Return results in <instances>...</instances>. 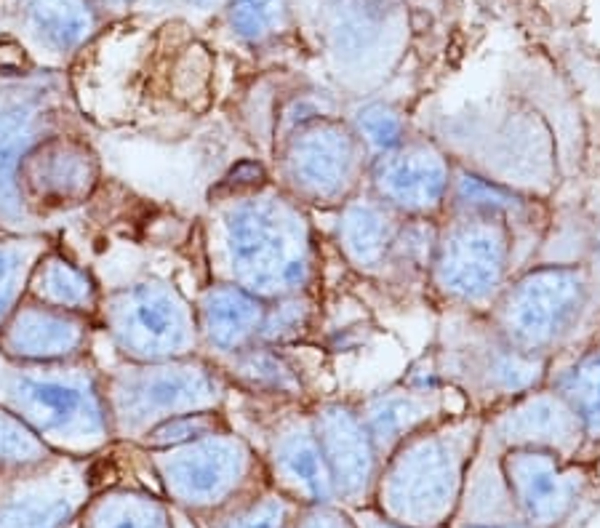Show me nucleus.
Listing matches in <instances>:
<instances>
[{
  "label": "nucleus",
  "instance_id": "1",
  "mask_svg": "<svg viewBox=\"0 0 600 528\" xmlns=\"http://www.w3.org/2000/svg\"><path fill=\"white\" fill-rule=\"evenodd\" d=\"M214 206V259L219 280L270 302L299 294L310 278V240L296 206L270 192V176L248 187L219 182Z\"/></svg>",
  "mask_w": 600,
  "mask_h": 528
},
{
  "label": "nucleus",
  "instance_id": "2",
  "mask_svg": "<svg viewBox=\"0 0 600 528\" xmlns=\"http://www.w3.org/2000/svg\"><path fill=\"white\" fill-rule=\"evenodd\" d=\"M0 406L19 416L54 454L91 459L115 443L94 358L16 363L0 355Z\"/></svg>",
  "mask_w": 600,
  "mask_h": 528
},
{
  "label": "nucleus",
  "instance_id": "3",
  "mask_svg": "<svg viewBox=\"0 0 600 528\" xmlns=\"http://www.w3.org/2000/svg\"><path fill=\"white\" fill-rule=\"evenodd\" d=\"M59 131L88 134L67 72L0 70V232H46L24 211L16 166L35 144Z\"/></svg>",
  "mask_w": 600,
  "mask_h": 528
},
{
  "label": "nucleus",
  "instance_id": "4",
  "mask_svg": "<svg viewBox=\"0 0 600 528\" xmlns=\"http://www.w3.org/2000/svg\"><path fill=\"white\" fill-rule=\"evenodd\" d=\"M102 387L112 438L139 443L168 416L222 406L227 379L216 363L187 355L152 363L120 360L102 371Z\"/></svg>",
  "mask_w": 600,
  "mask_h": 528
},
{
  "label": "nucleus",
  "instance_id": "5",
  "mask_svg": "<svg viewBox=\"0 0 600 528\" xmlns=\"http://www.w3.org/2000/svg\"><path fill=\"white\" fill-rule=\"evenodd\" d=\"M96 326L120 360L152 363L198 355L195 307L163 278H142L104 291Z\"/></svg>",
  "mask_w": 600,
  "mask_h": 528
},
{
  "label": "nucleus",
  "instance_id": "6",
  "mask_svg": "<svg viewBox=\"0 0 600 528\" xmlns=\"http://www.w3.org/2000/svg\"><path fill=\"white\" fill-rule=\"evenodd\" d=\"M102 182V160L91 136L59 131L32 147L16 166V192L40 230L94 198Z\"/></svg>",
  "mask_w": 600,
  "mask_h": 528
},
{
  "label": "nucleus",
  "instance_id": "7",
  "mask_svg": "<svg viewBox=\"0 0 600 528\" xmlns=\"http://www.w3.org/2000/svg\"><path fill=\"white\" fill-rule=\"evenodd\" d=\"M91 499L88 459L51 462L0 475V528H67Z\"/></svg>",
  "mask_w": 600,
  "mask_h": 528
},
{
  "label": "nucleus",
  "instance_id": "8",
  "mask_svg": "<svg viewBox=\"0 0 600 528\" xmlns=\"http://www.w3.org/2000/svg\"><path fill=\"white\" fill-rule=\"evenodd\" d=\"M155 470L176 502L198 510L227 502L251 475L254 456L232 432L222 430L184 446L150 451Z\"/></svg>",
  "mask_w": 600,
  "mask_h": 528
},
{
  "label": "nucleus",
  "instance_id": "9",
  "mask_svg": "<svg viewBox=\"0 0 600 528\" xmlns=\"http://www.w3.org/2000/svg\"><path fill=\"white\" fill-rule=\"evenodd\" d=\"M8 11L11 35L38 70H62L107 27L96 0H16Z\"/></svg>",
  "mask_w": 600,
  "mask_h": 528
},
{
  "label": "nucleus",
  "instance_id": "10",
  "mask_svg": "<svg viewBox=\"0 0 600 528\" xmlns=\"http://www.w3.org/2000/svg\"><path fill=\"white\" fill-rule=\"evenodd\" d=\"M94 318L48 307L24 296L0 331V355L16 363H67L91 358Z\"/></svg>",
  "mask_w": 600,
  "mask_h": 528
},
{
  "label": "nucleus",
  "instance_id": "11",
  "mask_svg": "<svg viewBox=\"0 0 600 528\" xmlns=\"http://www.w3.org/2000/svg\"><path fill=\"white\" fill-rule=\"evenodd\" d=\"M584 280L574 270H542L528 275L510 296V323L520 342L547 344L579 315Z\"/></svg>",
  "mask_w": 600,
  "mask_h": 528
},
{
  "label": "nucleus",
  "instance_id": "12",
  "mask_svg": "<svg viewBox=\"0 0 600 528\" xmlns=\"http://www.w3.org/2000/svg\"><path fill=\"white\" fill-rule=\"evenodd\" d=\"M350 142L334 126L307 123L288 131L280 155L283 179L296 195L331 198L342 190L350 166Z\"/></svg>",
  "mask_w": 600,
  "mask_h": 528
},
{
  "label": "nucleus",
  "instance_id": "13",
  "mask_svg": "<svg viewBox=\"0 0 600 528\" xmlns=\"http://www.w3.org/2000/svg\"><path fill=\"white\" fill-rule=\"evenodd\" d=\"M264 310H267L264 299L246 288L216 280L214 286L203 288V294L195 302L200 344H206L219 358L251 347L262 331Z\"/></svg>",
  "mask_w": 600,
  "mask_h": 528
},
{
  "label": "nucleus",
  "instance_id": "14",
  "mask_svg": "<svg viewBox=\"0 0 600 528\" xmlns=\"http://www.w3.org/2000/svg\"><path fill=\"white\" fill-rule=\"evenodd\" d=\"M440 275L446 288L464 299L486 296L502 275V240L488 227H464L448 240Z\"/></svg>",
  "mask_w": 600,
  "mask_h": 528
},
{
  "label": "nucleus",
  "instance_id": "15",
  "mask_svg": "<svg viewBox=\"0 0 600 528\" xmlns=\"http://www.w3.org/2000/svg\"><path fill=\"white\" fill-rule=\"evenodd\" d=\"M102 294L104 288L99 286L94 272L88 270L86 264L62 254L56 246H51L40 256L30 275V286H27V296L35 302L88 315L94 320L99 304H102Z\"/></svg>",
  "mask_w": 600,
  "mask_h": 528
},
{
  "label": "nucleus",
  "instance_id": "16",
  "mask_svg": "<svg viewBox=\"0 0 600 528\" xmlns=\"http://www.w3.org/2000/svg\"><path fill=\"white\" fill-rule=\"evenodd\" d=\"M392 16V0H328L326 38L339 56H363L384 38Z\"/></svg>",
  "mask_w": 600,
  "mask_h": 528
},
{
  "label": "nucleus",
  "instance_id": "17",
  "mask_svg": "<svg viewBox=\"0 0 600 528\" xmlns=\"http://www.w3.org/2000/svg\"><path fill=\"white\" fill-rule=\"evenodd\" d=\"M272 462L286 483L296 486L312 499L328 496L326 456L318 435L307 424H288L272 440Z\"/></svg>",
  "mask_w": 600,
  "mask_h": 528
},
{
  "label": "nucleus",
  "instance_id": "18",
  "mask_svg": "<svg viewBox=\"0 0 600 528\" xmlns=\"http://www.w3.org/2000/svg\"><path fill=\"white\" fill-rule=\"evenodd\" d=\"M216 368L222 371L227 382L238 384L254 395L288 398L299 390V376L294 374V368L288 366L283 355H278V347H270V344L243 347V350L222 358Z\"/></svg>",
  "mask_w": 600,
  "mask_h": 528
},
{
  "label": "nucleus",
  "instance_id": "19",
  "mask_svg": "<svg viewBox=\"0 0 600 528\" xmlns=\"http://www.w3.org/2000/svg\"><path fill=\"white\" fill-rule=\"evenodd\" d=\"M379 187L398 206L430 208L446 190V171L438 158H430L424 152L400 155L387 160L379 174Z\"/></svg>",
  "mask_w": 600,
  "mask_h": 528
},
{
  "label": "nucleus",
  "instance_id": "20",
  "mask_svg": "<svg viewBox=\"0 0 600 528\" xmlns=\"http://www.w3.org/2000/svg\"><path fill=\"white\" fill-rule=\"evenodd\" d=\"M78 518L83 528H174L166 504L126 488L91 496Z\"/></svg>",
  "mask_w": 600,
  "mask_h": 528
},
{
  "label": "nucleus",
  "instance_id": "21",
  "mask_svg": "<svg viewBox=\"0 0 600 528\" xmlns=\"http://www.w3.org/2000/svg\"><path fill=\"white\" fill-rule=\"evenodd\" d=\"M51 246L46 232H0V331L27 296L32 270Z\"/></svg>",
  "mask_w": 600,
  "mask_h": 528
},
{
  "label": "nucleus",
  "instance_id": "22",
  "mask_svg": "<svg viewBox=\"0 0 600 528\" xmlns=\"http://www.w3.org/2000/svg\"><path fill=\"white\" fill-rule=\"evenodd\" d=\"M315 435H318L326 462L334 464L339 478L344 472V480H355V483L366 480L363 478L368 464L366 440L352 416L344 414L342 408H326L318 419Z\"/></svg>",
  "mask_w": 600,
  "mask_h": 528
},
{
  "label": "nucleus",
  "instance_id": "23",
  "mask_svg": "<svg viewBox=\"0 0 600 528\" xmlns=\"http://www.w3.org/2000/svg\"><path fill=\"white\" fill-rule=\"evenodd\" d=\"M288 19V0H227V27L246 46H264L283 35Z\"/></svg>",
  "mask_w": 600,
  "mask_h": 528
},
{
  "label": "nucleus",
  "instance_id": "24",
  "mask_svg": "<svg viewBox=\"0 0 600 528\" xmlns=\"http://www.w3.org/2000/svg\"><path fill=\"white\" fill-rule=\"evenodd\" d=\"M54 456V451L19 416L0 406V475L32 470L51 462Z\"/></svg>",
  "mask_w": 600,
  "mask_h": 528
},
{
  "label": "nucleus",
  "instance_id": "25",
  "mask_svg": "<svg viewBox=\"0 0 600 528\" xmlns=\"http://www.w3.org/2000/svg\"><path fill=\"white\" fill-rule=\"evenodd\" d=\"M222 430H227L222 411L219 408H206V411L168 416L155 427H150L136 446H142L144 451H163V448L184 446V443H192V440L206 438V435H214V432Z\"/></svg>",
  "mask_w": 600,
  "mask_h": 528
},
{
  "label": "nucleus",
  "instance_id": "26",
  "mask_svg": "<svg viewBox=\"0 0 600 528\" xmlns=\"http://www.w3.org/2000/svg\"><path fill=\"white\" fill-rule=\"evenodd\" d=\"M560 390L571 400V406L582 416L584 427L592 435H600V358H590L574 366L563 376Z\"/></svg>",
  "mask_w": 600,
  "mask_h": 528
},
{
  "label": "nucleus",
  "instance_id": "27",
  "mask_svg": "<svg viewBox=\"0 0 600 528\" xmlns=\"http://www.w3.org/2000/svg\"><path fill=\"white\" fill-rule=\"evenodd\" d=\"M515 475H518L520 494H523L528 510L542 515L544 510L555 507V502L560 499V478L547 459L534 454L520 456L515 464Z\"/></svg>",
  "mask_w": 600,
  "mask_h": 528
},
{
  "label": "nucleus",
  "instance_id": "28",
  "mask_svg": "<svg viewBox=\"0 0 600 528\" xmlns=\"http://www.w3.org/2000/svg\"><path fill=\"white\" fill-rule=\"evenodd\" d=\"M344 243L358 262H379L387 246V224L374 208H352L344 219Z\"/></svg>",
  "mask_w": 600,
  "mask_h": 528
},
{
  "label": "nucleus",
  "instance_id": "29",
  "mask_svg": "<svg viewBox=\"0 0 600 528\" xmlns=\"http://www.w3.org/2000/svg\"><path fill=\"white\" fill-rule=\"evenodd\" d=\"M304 326H307V304L299 299V294L278 296V299L267 302L262 331H259L256 344L278 347V344L296 339L304 331Z\"/></svg>",
  "mask_w": 600,
  "mask_h": 528
},
{
  "label": "nucleus",
  "instance_id": "30",
  "mask_svg": "<svg viewBox=\"0 0 600 528\" xmlns=\"http://www.w3.org/2000/svg\"><path fill=\"white\" fill-rule=\"evenodd\" d=\"M358 128L363 139L379 152L398 150L400 144H403V134H406L398 112H392L384 104H368V107H363L358 112Z\"/></svg>",
  "mask_w": 600,
  "mask_h": 528
},
{
  "label": "nucleus",
  "instance_id": "31",
  "mask_svg": "<svg viewBox=\"0 0 600 528\" xmlns=\"http://www.w3.org/2000/svg\"><path fill=\"white\" fill-rule=\"evenodd\" d=\"M286 520L288 504L280 496H259L216 520L214 528H283Z\"/></svg>",
  "mask_w": 600,
  "mask_h": 528
},
{
  "label": "nucleus",
  "instance_id": "32",
  "mask_svg": "<svg viewBox=\"0 0 600 528\" xmlns=\"http://www.w3.org/2000/svg\"><path fill=\"white\" fill-rule=\"evenodd\" d=\"M459 200L464 206L478 208V211H486V214H494V211H510V208L518 206V198L504 192L502 187L496 184H488L478 176H462L459 182Z\"/></svg>",
  "mask_w": 600,
  "mask_h": 528
},
{
  "label": "nucleus",
  "instance_id": "33",
  "mask_svg": "<svg viewBox=\"0 0 600 528\" xmlns=\"http://www.w3.org/2000/svg\"><path fill=\"white\" fill-rule=\"evenodd\" d=\"M419 414V408L406 398H387L371 406V430L376 438H392L395 432L403 430V424Z\"/></svg>",
  "mask_w": 600,
  "mask_h": 528
},
{
  "label": "nucleus",
  "instance_id": "34",
  "mask_svg": "<svg viewBox=\"0 0 600 528\" xmlns=\"http://www.w3.org/2000/svg\"><path fill=\"white\" fill-rule=\"evenodd\" d=\"M142 0H96V6L102 8L107 19H118V16H128L134 8H139Z\"/></svg>",
  "mask_w": 600,
  "mask_h": 528
},
{
  "label": "nucleus",
  "instance_id": "35",
  "mask_svg": "<svg viewBox=\"0 0 600 528\" xmlns=\"http://www.w3.org/2000/svg\"><path fill=\"white\" fill-rule=\"evenodd\" d=\"M176 6L182 8H195V11H208V8L219 6V3H227V0H174Z\"/></svg>",
  "mask_w": 600,
  "mask_h": 528
},
{
  "label": "nucleus",
  "instance_id": "36",
  "mask_svg": "<svg viewBox=\"0 0 600 528\" xmlns=\"http://www.w3.org/2000/svg\"><path fill=\"white\" fill-rule=\"evenodd\" d=\"M11 3H16V0H6V8H8V6H11Z\"/></svg>",
  "mask_w": 600,
  "mask_h": 528
},
{
  "label": "nucleus",
  "instance_id": "37",
  "mask_svg": "<svg viewBox=\"0 0 600 528\" xmlns=\"http://www.w3.org/2000/svg\"><path fill=\"white\" fill-rule=\"evenodd\" d=\"M475 528H486V526H475Z\"/></svg>",
  "mask_w": 600,
  "mask_h": 528
}]
</instances>
